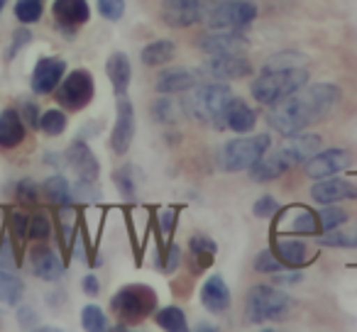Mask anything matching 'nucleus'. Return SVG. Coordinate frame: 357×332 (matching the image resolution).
Wrapping results in <instances>:
<instances>
[{"label": "nucleus", "instance_id": "f257e3e1", "mask_svg": "<svg viewBox=\"0 0 357 332\" xmlns=\"http://www.w3.org/2000/svg\"><path fill=\"white\" fill-rule=\"evenodd\" d=\"M340 88L335 84H316L303 86L287 100L272 105L267 113V125L282 137H291L311 125L326 120L340 103Z\"/></svg>", "mask_w": 357, "mask_h": 332}, {"label": "nucleus", "instance_id": "f03ea898", "mask_svg": "<svg viewBox=\"0 0 357 332\" xmlns=\"http://www.w3.org/2000/svg\"><path fill=\"white\" fill-rule=\"evenodd\" d=\"M233 98V90L223 81H206V84H196L194 88L181 93V110L191 122L223 129Z\"/></svg>", "mask_w": 357, "mask_h": 332}, {"label": "nucleus", "instance_id": "7ed1b4c3", "mask_svg": "<svg viewBox=\"0 0 357 332\" xmlns=\"http://www.w3.org/2000/svg\"><path fill=\"white\" fill-rule=\"evenodd\" d=\"M311 74L303 66H291V69H262V74L252 81L250 93L259 105H277L294 95L298 88L308 84Z\"/></svg>", "mask_w": 357, "mask_h": 332}, {"label": "nucleus", "instance_id": "20e7f679", "mask_svg": "<svg viewBox=\"0 0 357 332\" xmlns=\"http://www.w3.org/2000/svg\"><path fill=\"white\" fill-rule=\"evenodd\" d=\"M294 308V298L279 291L277 286L259 283L252 286L245 296V320L250 325H264V322H282L289 317Z\"/></svg>", "mask_w": 357, "mask_h": 332}, {"label": "nucleus", "instance_id": "39448f33", "mask_svg": "<svg viewBox=\"0 0 357 332\" xmlns=\"http://www.w3.org/2000/svg\"><path fill=\"white\" fill-rule=\"evenodd\" d=\"M272 149L269 134H255V137H235L223 144L218 152V166L228 174L252 169L255 164Z\"/></svg>", "mask_w": 357, "mask_h": 332}, {"label": "nucleus", "instance_id": "423d86ee", "mask_svg": "<svg viewBox=\"0 0 357 332\" xmlns=\"http://www.w3.org/2000/svg\"><path fill=\"white\" fill-rule=\"evenodd\" d=\"M154 306H157V293L149 286H142V283L123 286L110 298V310L115 313V317L130 322V325L144 320L154 310Z\"/></svg>", "mask_w": 357, "mask_h": 332}, {"label": "nucleus", "instance_id": "0eeeda50", "mask_svg": "<svg viewBox=\"0 0 357 332\" xmlns=\"http://www.w3.org/2000/svg\"><path fill=\"white\" fill-rule=\"evenodd\" d=\"M257 17V6L252 0H213L204 15L211 30H245Z\"/></svg>", "mask_w": 357, "mask_h": 332}, {"label": "nucleus", "instance_id": "6e6552de", "mask_svg": "<svg viewBox=\"0 0 357 332\" xmlns=\"http://www.w3.org/2000/svg\"><path fill=\"white\" fill-rule=\"evenodd\" d=\"M93 100V76L86 69L71 71L56 86V103L69 110H84Z\"/></svg>", "mask_w": 357, "mask_h": 332}, {"label": "nucleus", "instance_id": "1a4fd4ad", "mask_svg": "<svg viewBox=\"0 0 357 332\" xmlns=\"http://www.w3.org/2000/svg\"><path fill=\"white\" fill-rule=\"evenodd\" d=\"M252 74V64L243 54H220L208 56L199 69V79L208 81H240Z\"/></svg>", "mask_w": 357, "mask_h": 332}, {"label": "nucleus", "instance_id": "9d476101", "mask_svg": "<svg viewBox=\"0 0 357 332\" xmlns=\"http://www.w3.org/2000/svg\"><path fill=\"white\" fill-rule=\"evenodd\" d=\"M196 47L208 56L243 54L250 49V40L240 30H211L199 37Z\"/></svg>", "mask_w": 357, "mask_h": 332}, {"label": "nucleus", "instance_id": "9b49d317", "mask_svg": "<svg viewBox=\"0 0 357 332\" xmlns=\"http://www.w3.org/2000/svg\"><path fill=\"white\" fill-rule=\"evenodd\" d=\"M352 164V154L342 147H333L326 149V152H316L306 164H303V169H306L308 179H328V176H335L340 171L350 169Z\"/></svg>", "mask_w": 357, "mask_h": 332}, {"label": "nucleus", "instance_id": "f8f14e48", "mask_svg": "<svg viewBox=\"0 0 357 332\" xmlns=\"http://www.w3.org/2000/svg\"><path fill=\"white\" fill-rule=\"evenodd\" d=\"M206 15L204 0H164L162 3V20L164 25L174 30H186V27L201 22Z\"/></svg>", "mask_w": 357, "mask_h": 332}, {"label": "nucleus", "instance_id": "ddd939ff", "mask_svg": "<svg viewBox=\"0 0 357 332\" xmlns=\"http://www.w3.org/2000/svg\"><path fill=\"white\" fill-rule=\"evenodd\" d=\"M132 137H135V108L128 100V95H120L118 115H115L113 132H110V149H113V154H118V157L128 154Z\"/></svg>", "mask_w": 357, "mask_h": 332}, {"label": "nucleus", "instance_id": "4468645a", "mask_svg": "<svg viewBox=\"0 0 357 332\" xmlns=\"http://www.w3.org/2000/svg\"><path fill=\"white\" fill-rule=\"evenodd\" d=\"M311 198L321 205L342 203V200H357V184L340 176H328V179H318L311 186Z\"/></svg>", "mask_w": 357, "mask_h": 332}, {"label": "nucleus", "instance_id": "2eb2a0df", "mask_svg": "<svg viewBox=\"0 0 357 332\" xmlns=\"http://www.w3.org/2000/svg\"><path fill=\"white\" fill-rule=\"evenodd\" d=\"M66 74V64L56 56H45V59L37 61L35 71H32V93L37 95H50L56 90V86L61 84Z\"/></svg>", "mask_w": 357, "mask_h": 332}, {"label": "nucleus", "instance_id": "dca6fc26", "mask_svg": "<svg viewBox=\"0 0 357 332\" xmlns=\"http://www.w3.org/2000/svg\"><path fill=\"white\" fill-rule=\"evenodd\" d=\"M64 159L71 169L76 171L79 179H89V181H98L100 176V164L96 159L93 149L84 142V139H76L69 144V149L64 152Z\"/></svg>", "mask_w": 357, "mask_h": 332}, {"label": "nucleus", "instance_id": "f3484780", "mask_svg": "<svg viewBox=\"0 0 357 332\" xmlns=\"http://www.w3.org/2000/svg\"><path fill=\"white\" fill-rule=\"evenodd\" d=\"M289 169H294V164L289 161V157L279 149H269L252 169H248L250 179L257 181V184H269V181H277L287 174Z\"/></svg>", "mask_w": 357, "mask_h": 332}, {"label": "nucleus", "instance_id": "a211bd4d", "mask_svg": "<svg viewBox=\"0 0 357 332\" xmlns=\"http://www.w3.org/2000/svg\"><path fill=\"white\" fill-rule=\"evenodd\" d=\"M30 267L32 274L40 276L42 281H59L64 274V264L56 257L54 249H50L47 244H37L30 252Z\"/></svg>", "mask_w": 357, "mask_h": 332}, {"label": "nucleus", "instance_id": "6ab92c4d", "mask_svg": "<svg viewBox=\"0 0 357 332\" xmlns=\"http://www.w3.org/2000/svg\"><path fill=\"white\" fill-rule=\"evenodd\" d=\"M199 84V71H191L184 69V66H178V69H167L157 76V93L162 95H174V93H184V90L194 88Z\"/></svg>", "mask_w": 357, "mask_h": 332}, {"label": "nucleus", "instance_id": "aec40b11", "mask_svg": "<svg viewBox=\"0 0 357 332\" xmlns=\"http://www.w3.org/2000/svg\"><path fill=\"white\" fill-rule=\"evenodd\" d=\"M230 303H233V296H230V288L223 281V276H211L201 288V306L213 315H220L228 310Z\"/></svg>", "mask_w": 357, "mask_h": 332}, {"label": "nucleus", "instance_id": "412c9836", "mask_svg": "<svg viewBox=\"0 0 357 332\" xmlns=\"http://www.w3.org/2000/svg\"><path fill=\"white\" fill-rule=\"evenodd\" d=\"M318 149H321V137H318V134H311V132L291 134V137H287V142L282 144V152L287 154L289 161H291L294 166L306 164Z\"/></svg>", "mask_w": 357, "mask_h": 332}, {"label": "nucleus", "instance_id": "4be33fe9", "mask_svg": "<svg viewBox=\"0 0 357 332\" xmlns=\"http://www.w3.org/2000/svg\"><path fill=\"white\" fill-rule=\"evenodd\" d=\"M54 17L61 27H81L89 22L91 8L89 0H54Z\"/></svg>", "mask_w": 357, "mask_h": 332}, {"label": "nucleus", "instance_id": "5701e85b", "mask_svg": "<svg viewBox=\"0 0 357 332\" xmlns=\"http://www.w3.org/2000/svg\"><path fill=\"white\" fill-rule=\"evenodd\" d=\"M105 74H108L110 84H113L115 95H128L130 88V79H132V66L125 52H113L105 61Z\"/></svg>", "mask_w": 357, "mask_h": 332}, {"label": "nucleus", "instance_id": "b1692460", "mask_svg": "<svg viewBox=\"0 0 357 332\" xmlns=\"http://www.w3.org/2000/svg\"><path fill=\"white\" fill-rule=\"evenodd\" d=\"M25 139V122L20 113L13 108H6L0 113V149H15Z\"/></svg>", "mask_w": 357, "mask_h": 332}, {"label": "nucleus", "instance_id": "393cba45", "mask_svg": "<svg viewBox=\"0 0 357 332\" xmlns=\"http://www.w3.org/2000/svg\"><path fill=\"white\" fill-rule=\"evenodd\" d=\"M255 122H257V113L243 98H233L228 115H225V127L233 129L235 134H248L252 132Z\"/></svg>", "mask_w": 357, "mask_h": 332}, {"label": "nucleus", "instance_id": "a878e982", "mask_svg": "<svg viewBox=\"0 0 357 332\" xmlns=\"http://www.w3.org/2000/svg\"><path fill=\"white\" fill-rule=\"evenodd\" d=\"M42 193L52 205H59V208H71V203H74V189L61 174L47 179L42 186Z\"/></svg>", "mask_w": 357, "mask_h": 332}, {"label": "nucleus", "instance_id": "bb28decb", "mask_svg": "<svg viewBox=\"0 0 357 332\" xmlns=\"http://www.w3.org/2000/svg\"><path fill=\"white\" fill-rule=\"evenodd\" d=\"M174 56H176V45H174L172 40H157L144 47L139 59H142V64L149 66V69H157V66L169 64Z\"/></svg>", "mask_w": 357, "mask_h": 332}, {"label": "nucleus", "instance_id": "cd10ccee", "mask_svg": "<svg viewBox=\"0 0 357 332\" xmlns=\"http://www.w3.org/2000/svg\"><path fill=\"white\" fill-rule=\"evenodd\" d=\"M277 254L284 262V267L296 269V267H303V264H306L308 247H306V242H301V239H279Z\"/></svg>", "mask_w": 357, "mask_h": 332}, {"label": "nucleus", "instance_id": "c85d7f7f", "mask_svg": "<svg viewBox=\"0 0 357 332\" xmlns=\"http://www.w3.org/2000/svg\"><path fill=\"white\" fill-rule=\"evenodd\" d=\"M25 296V283L10 271V269H0V303L6 306H17Z\"/></svg>", "mask_w": 357, "mask_h": 332}, {"label": "nucleus", "instance_id": "c756f323", "mask_svg": "<svg viewBox=\"0 0 357 332\" xmlns=\"http://www.w3.org/2000/svg\"><path fill=\"white\" fill-rule=\"evenodd\" d=\"M154 322H157L162 330H169V332H186V330H189L186 313L181 310L178 306H167V308H162V310H157Z\"/></svg>", "mask_w": 357, "mask_h": 332}, {"label": "nucleus", "instance_id": "7c9ffc66", "mask_svg": "<svg viewBox=\"0 0 357 332\" xmlns=\"http://www.w3.org/2000/svg\"><path fill=\"white\" fill-rule=\"evenodd\" d=\"M189 247H191V254H194L196 262H201L199 264V271L208 267V264L213 262L215 252H218V244H215L213 239L208 237V235H191Z\"/></svg>", "mask_w": 357, "mask_h": 332}, {"label": "nucleus", "instance_id": "2f4dec72", "mask_svg": "<svg viewBox=\"0 0 357 332\" xmlns=\"http://www.w3.org/2000/svg\"><path fill=\"white\" fill-rule=\"evenodd\" d=\"M318 242L323 244V247H340V249H355L357 247V232H342L340 228L335 230H328V232H323L321 237H318Z\"/></svg>", "mask_w": 357, "mask_h": 332}, {"label": "nucleus", "instance_id": "473e14b6", "mask_svg": "<svg viewBox=\"0 0 357 332\" xmlns=\"http://www.w3.org/2000/svg\"><path fill=\"white\" fill-rule=\"evenodd\" d=\"M66 115L61 110H47V113L40 115V129L50 137H59L61 132L66 129Z\"/></svg>", "mask_w": 357, "mask_h": 332}, {"label": "nucleus", "instance_id": "72a5a7b5", "mask_svg": "<svg viewBox=\"0 0 357 332\" xmlns=\"http://www.w3.org/2000/svg\"><path fill=\"white\" fill-rule=\"evenodd\" d=\"M347 218L350 215L345 213V210L340 208V205H326V208L318 213V223H321V230L323 232H328V230H335V228H342V225L347 223Z\"/></svg>", "mask_w": 357, "mask_h": 332}, {"label": "nucleus", "instance_id": "f704fd0d", "mask_svg": "<svg viewBox=\"0 0 357 332\" xmlns=\"http://www.w3.org/2000/svg\"><path fill=\"white\" fill-rule=\"evenodd\" d=\"M291 232H298V235H316L321 230V223H318V215L311 213V210H296V218L291 220L289 225Z\"/></svg>", "mask_w": 357, "mask_h": 332}, {"label": "nucleus", "instance_id": "c9c22d12", "mask_svg": "<svg viewBox=\"0 0 357 332\" xmlns=\"http://www.w3.org/2000/svg\"><path fill=\"white\" fill-rule=\"evenodd\" d=\"M81 325L89 332H103L108 330V320H105V313L98 306H86L81 310Z\"/></svg>", "mask_w": 357, "mask_h": 332}, {"label": "nucleus", "instance_id": "e433bc0d", "mask_svg": "<svg viewBox=\"0 0 357 332\" xmlns=\"http://www.w3.org/2000/svg\"><path fill=\"white\" fill-rule=\"evenodd\" d=\"M15 17L22 25H32L42 17V0H17Z\"/></svg>", "mask_w": 357, "mask_h": 332}, {"label": "nucleus", "instance_id": "4c0bfd02", "mask_svg": "<svg viewBox=\"0 0 357 332\" xmlns=\"http://www.w3.org/2000/svg\"><path fill=\"white\" fill-rule=\"evenodd\" d=\"M252 267H255V271L269 274V276H272V274L282 271V269H284V262H282V259L277 262V257H274L272 249H262V252H259L257 257H255V264H252Z\"/></svg>", "mask_w": 357, "mask_h": 332}, {"label": "nucleus", "instance_id": "58836bf2", "mask_svg": "<svg viewBox=\"0 0 357 332\" xmlns=\"http://www.w3.org/2000/svg\"><path fill=\"white\" fill-rule=\"evenodd\" d=\"M174 118H176V105L169 98H159L152 103V120L159 125H172Z\"/></svg>", "mask_w": 357, "mask_h": 332}, {"label": "nucleus", "instance_id": "ea45409f", "mask_svg": "<svg viewBox=\"0 0 357 332\" xmlns=\"http://www.w3.org/2000/svg\"><path fill=\"white\" fill-rule=\"evenodd\" d=\"M135 171L132 166H123L120 171H115V186H118V191L123 193V198L132 200L135 198V189H137V184H135Z\"/></svg>", "mask_w": 357, "mask_h": 332}, {"label": "nucleus", "instance_id": "a19ab883", "mask_svg": "<svg viewBox=\"0 0 357 332\" xmlns=\"http://www.w3.org/2000/svg\"><path fill=\"white\" fill-rule=\"evenodd\" d=\"M52 235V225L47 220V215H35L30 218V230H27V237L35 239V242H45Z\"/></svg>", "mask_w": 357, "mask_h": 332}, {"label": "nucleus", "instance_id": "79ce46f5", "mask_svg": "<svg viewBox=\"0 0 357 332\" xmlns=\"http://www.w3.org/2000/svg\"><path fill=\"white\" fill-rule=\"evenodd\" d=\"M98 13L110 22H120L125 15V0H98Z\"/></svg>", "mask_w": 357, "mask_h": 332}, {"label": "nucleus", "instance_id": "37998d69", "mask_svg": "<svg viewBox=\"0 0 357 332\" xmlns=\"http://www.w3.org/2000/svg\"><path fill=\"white\" fill-rule=\"evenodd\" d=\"M298 61H303V56L296 52H279L272 59H267L262 69H291V66H298Z\"/></svg>", "mask_w": 357, "mask_h": 332}, {"label": "nucleus", "instance_id": "c03bdc74", "mask_svg": "<svg viewBox=\"0 0 357 332\" xmlns=\"http://www.w3.org/2000/svg\"><path fill=\"white\" fill-rule=\"evenodd\" d=\"M74 196L81 200V203H91V200L100 198V191L96 189V181L79 179V184H76V189H74Z\"/></svg>", "mask_w": 357, "mask_h": 332}, {"label": "nucleus", "instance_id": "a18cd8bd", "mask_svg": "<svg viewBox=\"0 0 357 332\" xmlns=\"http://www.w3.org/2000/svg\"><path fill=\"white\" fill-rule=\"evenodd\" d=\"M252 213L257 215V218H272L274 213H279L277 198H272V196H262L259 200H255Z\"/></svg>", "mask_w": 357, "mask_h": 332}, {"label": "nucleus", "instance_id": "49530a36", "mask_svg": "<svg viewBox=\"0 0 357 332\" xmlns=\"http://www.w3.org/2000/svg\"><path fill=\"white\" fill-rule=\"evenodd\" d=\"M17 198L22 200V203H35L37 196H40V186L35 184L32 179H22L20 184H17Z\"/></svg>", "mask_w": 357, "mask_h": 332}, {"label": "nucleus", "instance_id": "de8ad7c7", "mask_svg": "<svg viewBox=\"0 0 357 332\" xmlns=\"http://www.w3.org/2000/svg\"><path fill=\"white\" fill-rule=\"evenodd\" d=\"M20 118H22V122H25V125L40 129V110H37L35 103L25 100V103H22V110H20Z\"/></svg>", "mask_w": 357, "mask_h": 332}, {"label": "nucleus", "instance_id": "09e8293b", "mask_svg": "<svg viewBox=\"0 0 357 332\" xmlns=\"http://www.w3.org/2000/svg\"><path fill=\"white\" fill-rule=\"evenodd\" d=\"M32 40V32L27 30V27H20V30H15V35H13V45H10V52H8V56H15L17 52L22 49L25 45H30Z\"/></svg>", "mask_w": 357, "mask_h": 332}, {"label": "nucleus", "instance_id": "8fccbe9b", "mask_svg": "<svg viewBox=\"0 0 357 332\" xmlns=\"http://www.w3.org/2000/svg\"><path fill=\"white\" fill-rule=\"evenodd\" d=\"M272 281L274 283H282V286H291V283H301L303 281V274L301 271H277L272 274Z\"/></svg>", "mask_w": 357, "mask_h": 332}, {"label": "nucleus", "instance_id": "3c124183", "mask_svg": "<svg viewBox=\"0 0 357 332\" xmlns=\"http://www.w3.org/2000/svg\"><path fill=\"white\" fill-rule=\"evenodd\" d=\"M37 313L32 310L30 306H22V308H17V325L20 327H37Z\"/></svg>", "mask_w": 357, "mask_h": 332}, {"label": "nucleus", "instance_id": "603ef678", "mask_svg": "<svg viewBox=\"0 0 357 332\" xmlns=\"http://www.w3.org/2000/svg\"><path fill=\"white\" fill-rule=\"evenodd\" d=\"M10 223H13V230H15L17 237H20V239L27 237V230H30V218H27L25 213H13Z\"/></svg>", "mask_w": 357, "mask_h": 332}, {"label": "nucleus", "instance_id": "864d4df0", "mask_svg": "<svg viewBox=\"0 0 357 332\" xmlns=\"http://www.w3.org/2000/svg\"><path fill=\"white\" fill-rule=\"evenodd\" d=\"M178 264H181V249L176 247V244H172V247H169V257H167V264H164V271L167 274H172L174 269L178 267Z\"/></svg>", "mask_w": 357, "mask_h": 332}, {"label": "nucleus", "instance_id": "5fc2aeb1", "mask_svg": "<svg viewBox=\"0 0 357 332\" xmlns=\"http://www.w3.org/2000/svg\"><path fill=\"white\" fill-rule=\"evenodd\" d=\"M0 264H3V269H15V257L10 252V242H6V239H3V249H0Z\"/></svg>", "mask_w": 357, "mask_h": 332}, {"label": "nucleus", "instance_id": "6e6d98bb", "mask_svg": "<svg viewBox=\"0 0 357 332\" xmlns=\"http://www.w3.org/2000/svg\"><path fill=\"white\" fill-rule=\"evenodd\" d=\"M174 220H176V213H174V210H164V213L159 215V228H162L167 235H172L174 232Z\"/></svg>", "mask_w": 357, "mask_h": 332}, {"label": "nucleus", "instance_id": "4d7b16f0", "mask_svg": "<svg viewBox=\"0 0 357 332\" xmlns=\"http://www.w3.org/2000/svg\"><path fill=\"white\" fill-rule=\"evenodd\" d=\"M81 288H84L89 296H98V291H100V283H98V278L93 276V274H89V276L81 281Z\"/></svg>", "mask_w": 357, "mask_h": 332}, {"label": "nucleus", "instance_id": "13d9d810", "mask_svg": "<svg viewBox=\"0 0 357 332\" xmlns=\"http://www.w3.org/2000/svg\"><path fill=\"white\" fill-rule=\"evenodd\" d=\"M6 3H8V0H0V15H3V8H6Z\"/></svg>", "mask_w": 357, "mask_h": 332}]
</instances>
